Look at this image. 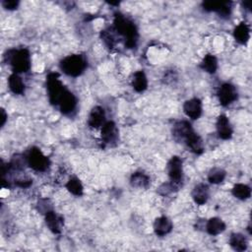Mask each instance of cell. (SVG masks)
<instances>
[{"label":"cell","instance_id":"obj_1","mask_svg":"<svg viewBox=\"0 0 252 252\" xmlns=\"http://www.w3.org/2000/svg\"><path fill=\"white\" fill-rule=\"evenodd\" d=\"M114 29L116 34L124 38L125 46L127 48H134L137 46L139 34L135 24L126 18L121 13L115 14Z\"/></svg>","mask_w":252,"mask_h":252},{"label":"cell","instance_id":"obj_2","mask_svg":"<svg viewBox=\"0 0 252 252\" xmlns=\"http://www.w3.org/2000/svg\"><path fill=\"white\" fill-rule=\"evenodd\" d=\"M4 59L11 65L14 73H26L31 69V55L27 48L9 49Z\"/></svg>","mask_w":252,"mask_h":252},{"label":"cell","instance_id":"obj_3","mask_svg":"<svg viewBox=\"0 0 252 252\" xmlns=\"http://www.w3.org/2000/svg\"><path fill=\"white\" fill-rule=\"evenodd\" d=\"M87 66V60L81 55L68 56L63 58L59 64L60 70L70 77L81 76L85 72Z\"/></svg>","mask_w":252,"mask_h":252},{"label":"cell","instance_id":"obj_4","mask_svg":"<svg viewBox=\"0 0 252 252\" xmlns=\"http://www.w3.org/2000/svg\"><path fill=\"white\" fill-rule=\"evenodd\" d=\"M46 89L49 103L55 107H58V102L62 95L67 90L66 87L59 80V74L53 72L46 77Z\"/></svg>","mask_w":252,"mask_h":252},{"label":"cell","instance_id":"obj_5","mask_svg":"<svg viewBox=\"0 0 252 252\" xmlns=\"http://www.w3.org/2000/svg\"><path fill=\"white\" fill-rule=\"evenodd\" d=\"M25 157L28 166L36 172L43 173L47 171L50 166L49 159L46 156H44L41 151L37 147L31 148Z\"/></svg>","mask_w":252,"mask_h":252},{"label":"cell","instance_id":"obj_6","mask_svg":"<svg viewBox=\"0 0 252 252\" xmlns=\"http://www.w3.org/2000/svg\"><path fill=\"white\" fill-rule=\"evenodd\" d=\"M168 174L171 179V186L173 192L178 191L182 186L183 180V170H182V161L179 157L174 156L168 164Z\"/></svg>","mask_w":252,"mask_h":252},{"label":"cell","instance_id":"obj_7","mask_svg":"<svg viewBox=\"0 0 252 252\" xmlns=\"http://www.w3.org/2000/svg\"><path fill=\"white\" fill-rule=\"evenodd\" d=\"M218 97L221 106L228 107L237 99L238 93L233 85L230 83H225L220 87L218 91Z\"/></svg>","mask_w":252,"mask_h":252},{"label":"cell","instance_id":"obj_8","mask_svg":"<svg viewBox=\"0 0 252 252\" xmlns=\"http://www.w3.org/2000/svg\"><path fill=\"white\" fill-rule=\"evenodd\" d=\"M77 97L68 90L62 95L58 102V109L64 116H72L77 109Z\"/></svg>","mask_w":252,"mask_h":252},{"label":"cell","instance_id":"obj_9","mask_svg":"<svg viewBox=\"0 0 252 252\" xmlns=\"http://www.w3.org/2000/svg\"><path fill=\"white\" fill-rule=\"evenodd\" d=\"M100 139L106 145H115L118 140V129L114 121H108L103 125Z\"/></svg>","mask_w":252,"mask_h":252},{"label":"cell","instance_id":"obj_10","mask_svg":"<svg viewBox=\"0 0 252 252\" xmlns=\"http://www.w3.org/2000/svg\"><path fill=\"white\" fill-rule=\"evenodd\" d=\"M184 114L191 119H198L202 115V102L197 97L186 100L183 105Z\"/></svg>","mask_w":252,"mask_h":252},{"label":"cell","instance_id":"obj_11","mask_svg":"<svg viewBox=\"0 0 252 252\" xmlns=\"http://www.w3.org/2000/svg\"><path fill=\"white\" fill-rule=\"evenodd\" d=\"M194 131L190 122L186 120H180L174 123L173 127V137L178 143H183L186 137Z\"/></svg>","mask_w":252,"mask_h":252},{"label":"cell","instance_id":"obj_12","mask_svg":"<svg viewBox=\"0 0 252 252\" xmlns=\"http://www.w3.org/2000/svg\"><path fill=\"white\" fill-rule=\"evenodd\" d=\"M106 123V112L102 107H95L92 109L89 117L88 124L92 128H98Z\"/></svg>","mask_w":252,"mask_h":252},{"label":"cell","instance_id":"obj_13","mask_svg":"<svg viewBox=\"0 0 252 252\" xmlns=\"http://www.w3.org/2000/svg\"><path fill=\"white\" fill-rule=\"evenodd\" d=\"M45 223L50 231L56 234H58L61 233L64 221L56 212L49 210L45 213Z\"/></svg>","mask_w":252,"mask_h":252},{"label":"cell","instance_id":"obj_14","mask_svg":"<svg viewBox=\"0 0 252 252\" xmlns=\"http://www.w3.org/2000/svg\"><path fill=\"white\" fill-rule=\"evenodd\" d=\"M217 132L221 139L223 140H229L233 136V127L231 125V122L229 118L221 115L217 119Z\"/></svg>","mask_w":252,"mask_h":252},{"label":"cell","instance_id":"obj_15","mask_svg":"<svg viewBox=\"0 0 252 252\" xmlns=\"http://www.w3.org/2000/svg\"><path fill=\"white\" fill-rule=\"evenodd\" d=\"M187 148L196 155H201L204 152V147H203V142L201 140V138L194 132L192 131L184 140L183 142Z\"/></svg>","mask_w":252,"mask_h":252},{"label":"cell","instance_id":"obj_16","mask_svg":"<svg viewBox=\"0 0 252 252\" xmlns=\"http://www.w3.org/2000/svg\"><path fill=\"white\" fill-rule=\"evenodd\" d=\"M192 198L198 205H204L209 198V187L205 183L197 184L192 191Z\"/></svg>","mask_w":252,"mask_h":252},{"label":"cell","instance_id":"obj_17","mask_svg":"<svg viewBox=\"0 0 252 252\" xmlns=\"http://www.w3.org/2000/svg\"><path fill=\"white\" fill-rule=\"evenodd\" d=\"M173 231V223L168 217H160L154 223V232L159 236H165Z\"/></svg>","mask_w":252,"mask_h":252},{"label":"cell","instance_id":"obj_18","mask_svg":"<svg viewBox=\"0 0 252 252\" xmlns=\"http://www.w3.org/2000/svg\"><path fill=\"white\" fill-rule=\"evenodd\" d=\"M233 37L235 40L240 44H245L250 39V29L249 26L242 22L235 27L233 31Z\"/></svg>","mask_w":252,"mask_h":252},{"label":"cell","instance_id":"obj_19","mask_svg":"<svg viewBox=\"0 0 252 252\" xmlns=\"http://www.w3.org/2000/svg\"><path fill=\"white\" fill-rule=\"evenodd\" d=\"M132 87L137 93H142L148 88V79L144 71L139 70L134 73L132 79Z\"/></svg>","mask_w":252,"mask_h":252},{"label":"cell","instance_id":"obj_20","mask_svg":"<svg viewBox=\"0 0 252 252\" xmlns=\"http://www.w3.org/2000/svg\"><path fill=\"white\" fill-rule=\"evenodd\" d=\"M8 86L10 91L15 95H23L25 93V84L17 73H13L9 76Z\"/></svg>","mask_w":252,"mask_h":252},{"label":"cell","instance_id":"obj_21","mask_svg":"<svg viewBox=\"0 0 252 252\" xmlns=\"http://www.w3.org/2000/svg\"><path fill=\"white\" fill-rule=\"evenodd\" d=\"M226 230L225 223L219 218H212L207 222L206 231L211 235H218Z\"/></svg>","mask_w":252,"mask_h":252},{"label":"cell","instance_id":"obj_22","mask_svg":"<svg viewBox=\"0 0 252 252\" xmlns=\"http://www.w3.org/2000/svg\"><path fill=\"white\" fill-rule=\"evenodd\" d=\"M151 179L149 175L144 173L137 172L130 177V184L136 188H147L150 185Z\"/></svg>","mask_w":252,"mask_h":252},{"label":"cell","instance_id":"obj_23","mask_svg":"<svg viewBox=\"0 0 252 252\" xmlns=\"http://www.w3.org/2000/svg\"><path fill=\"white\" fill-rule=\"evenodd\" d=\"M230 244L233 250L238 252L247 249V239L241 233H233L230 238Z\"/></svg>","mask_w":252,"mask_h":252},{"label":"cell","instance_id":"obj_24","mask_svg":"<svg viewBox=\"0 0 252 252\" xmlns=\"http://www.w3.org/2000/svg\"><path fill=\"white\" fill-rule=\"evenodd\" d=\"M200 67L210 74L216 73V71L218 69V60H217L216 57L213 55L205 56L202 62H201V64H200Z\"/></svg>","mask_w":252,"mask_h":252},{"label":"cell","instance_id":"obj_25","mask_svg":"<svg viewBox=\"0 0 252 252\" xmlns=\"http://www.w3.org/2000/svg\"><path fill=\"white\" fill-rule=\"evenodd\" d=\"M233 195L239 200H246L251 196V189L246 184L237 183L233 188Z\"/></svg>","mask_w":252,"mask_h":252},{"label":"cell","instance_id":"obj_26","mask_svg":"<svg viewBox=\"0 0 252 252\" xmlns=\"http://www.w3.org/2000/svg\"><path fill=\"white\" fill-rule=\"evenodd\" d=\"M66 189L73 195L75 196H82L83 192H84V187L81 183V181L77 178V177H72L70 178L66 185H65Z\"/></svg>","mask_w":252,"mask_h":252},{"label":"cell","instance_id":"obj_27","mask_svg":"<svg viewBox=\"0 0 252 252\" xmlns=\"http://www.w3.org/2000/svg\"><path fill=\"white\" fill-rule=\"evenodd\" d=\"M226 175L227 174L223 169L214 168L208 174V180L213 184H219L225 180Z\"/></svg>","mask_w":252,"mask_h":252},{"label":"cell","instance_id":"obj_28","mask_svg":"<svg viewBox=\"0 0 252 252\" xmlns=\"http://www.w3.org/2000/svg\"><path fill=\"white\" fill-rule=\"evenodd\" d=\"M100 38H102L105 44L111 49L115 47V45L116 44V41H117L113 28L102 31V33H100Z\"/></svg>","mask_w":252,"mask_h":252},{"label":"cell","instance_id":"obj_29","mask_svg":"<svg viewBox=\"0 0 252 252\" xmlns=\"http://www.w3.org/2000/svg\"><path fill=\"white\" fill-rule=\"evenodd\" d=\"M15 185L18 186V187H21V188H28L32 185L33 183V180L30 179V178H16L15 180Z\"/></svg>","mask_w":252,"mask_h":252},{"label":"cell","instance_id":"obj_30","mask_svg":"<svg viewBox=\"0 0 252 252\" xmlns=\"http://www.w3.org/2000/svg\"><path fill=\"white\" fill-rule=\"evenodd\" d=\"M2 5L6 10H15L19 6V1L18 0H4Z\"/></svg>","mask_w":252,"mask_h":252},{"label":"cell","instance_id":"obj_31","mask_svg":"<svg viewBox=\"0 0 252 252\" xmlns=\"http://www.w3.org/2000/svg\"><path fill=\"white\" fill-rule=\"evenodd\" d=\"M7 117H8V116H7L5 111L2 109V110H1V127H3V126L5 125L6 120H7Z\"/></svg>","mask_w":252,"mask_h":252},{"label":"cell","instance_id":"obj_32","mask_svg":"<svg viewBox=\"0 0 252 252\" xmlns=\"http://www.w3.org/2000/svg\"><path fill=\"white\" fill-rule=\"evenodd\" d=\"M250 2L248 1V2H242V5H243V7H245V9H247V10H250Z\"/></svg>","mask_w":252,"mask_h":252}]
</instances>
